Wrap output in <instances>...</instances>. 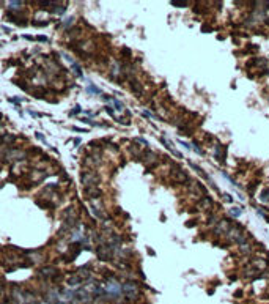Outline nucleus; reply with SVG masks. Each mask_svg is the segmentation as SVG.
<instances>
[{
  "label": "nucleus",
  "instance_id": "obj_11",
  "mask_svg": "<svg viewBox=\"0 0 269 304\" xmlns=\"http://www.w3.org/2000/svg\"><path fill=\"white\" fill-rule=\"evenodd\" d=\"M85 191H87V196L91 197V198H98V197H101V191L96 189L95 186H90V188H87Z\"/></svg>",
  "mask_w": 269,
  "mask_h": 304
},
{
  "label": "nucleus",
  "instance_id": "obj_46",
  "mask_svg": "<svg viewBox=\"0 0 269 304\" xmlns=\"http://www.w3.org/2000/svg\"><path fill=\"white\" fill-rule=\"evenodd\" d=\"M236 279H238V276H235V274H233V276H230V280H236Z\"/></svg>",
  "mask_w": 269,
  "mask_h": 304
},
{
  "label": "nucleus",
  "instance_id": "obj_34",
  "mask_svg": "<svg viewBox=\"0 0 269 304\" xmlns=\"http://www.w3.org/2000/svg\"><path fill=\"white\" fill-rule=\"evenodd\" d=\"M178 142H179V143H181V145H183V147H184V148H186V150H192V147H190V145H189V143H187V142H184V140H181V139H179V140H178Z\"/></svg>",
  "mask_w": 269,
  "mask_h": 304
},
{
  "label": "nucleus",
  "instance_id": "obj_10",
  "mask_svg": "<svg viewBox=\"0 0 269 304\" xmlns=\"http://www.w3.org/2000/svg\"><path fill=\"white\" fill-rule=\"evenodd\" d=\"M129 84H131V88L134 90L135 95H142L143 88H142V85L139 84V80H137V79H131V80H129Z\"/></svg>",
  "mask_w": 269,
  "mask_h": 304
},
{
  "label": "nucleus",
  "instance_id": "obj_29",
  "mask_svg": "<svg viewBox=\"0 0 269 304\" xmlns=\"http://www.w3.org/2000/svg\"><path fill=\"white\" fill-rule=\"evenodd\" d=\"M194 13H197V14H205V13H206V8H203V6H200V5H195V6H194Z\"/></svg>",
  "mask_w": 269,
  "mask_h": 304
},
{
  "label": "nucleus",
  "instance_id": "obj_25",
  "mask_svg": "<svg viewBox=\"0 0 269 304\" xmlns=\"http://www.w3.org/2000/svg\"><path fill=\"white\" fill-rule=\"evenodd\" d=\"M220 197H222V200H224V202H227V203H233V197L230 196L228 192H222V194H220Z\"/></svg>",
  "mask_w": 269,
  "mask_h": 304
},
{
  "label": "nucleus",
  "instance_id": "obj_21",
  "mask_svg": "<svg viewBox=\"0 0 269 304\" xmlns=\"http://www.w3.org/2000/svg\"><path fill=\"white\" fill-rule=\"evenodd\" d=\"M68 284H69L71 287H74V285H80V284H82V277H80V276L71 277V279H68Z\"/></svg>",
  "mask_w": 269,
  "mask_h": 304
},
{
  "label": "nucleus",
  "instance_id": "obj_20",
  "mask_svg": "<svg viewBox=\"0 0 269 304\" xmlns=\"http://www.w3.org/2000/svg\"><path fill=\"white\" fill-rule=\"evenodd\" d=\"M189 2H186V0H183V2H178V0H170V5L176 6V8H186Z\"/></svg>",
  "mask_w": 269,
  "mask_h": 304
},
{
  "label": "nucleus",
  "instance_id": "obj_16",
  "mask_svg": "<svg viewBox=\"0 0 269 304\" xmlns=\"http://www.w3.org/2000/svg\"><path fill=\"white\" fill-rule=\"evenodd\" d=\"M217 222H219V217H217L214 213H209L208 217H206V224H208V225H216Z\"/></svg>",
  "mask_w": 269,
  "mask_h": 304
},
{
  "label": "nucleus",
  "instance_id": "obj_14",
  "mask_svg": "<svg viewBox=\"0 0 269 304\" xmlns=\"http://www.w3.org/2000/svg\"><path fill=\"white\" fill-rule=\"evenodd\" d=\"M190 147H192V150L195 151L197 154H200V156H205V151H203V148L200 147V142L194 140V142H192V145H190Z\"/></svg>",
  "mask_w": 269,
  "mask_h": 304
},
{
  "label": "nucleus",
  "instance_id": "obj_37",
  "mask_svg": "<svg viewBox=\"0 0 269 304\" xmlns=\"http://www.w3.org/2000/svg\"><path fill=\"white\" fill-rule=\"evenodd\" d=\"M233 296H235V298H243V290H241V288H239V290H236L235 293H233Z\"/></svg>",
  "mask_w": 269,
  "mask_h": 304
},
{
  "label": "nucleus",
  "instance_id": "obj_13",
  "mask_svg": "<svg viewBox=\"0 0 269 304\" xmlns=\"http://www.w3.org/2000/svg\"><path fill=\"white\" fill-rule=\"evenodd\" d=\"M87 93H90V95H101V93H102V92H101L99 88L96 87V85L93 84V82H88V87H87Z\"/></svg>",
  "mask_w": 269,
  "mask_h": 304
},
{
  "label": "nucleus",
  "instance_id": "obj_7",
  "mask_svg": "<svg viewBox=\"0 0 269 304\" xmlns=\"http://www.w3.org/2000/svg\"><path fill=\"white\" fill-rule=\"evenodd\" d=\"M38 274L41 276V277H55V276L58 274V270L57 268H43V270L38 271Z\"/></svg>",
  "mask_w": 269,
  "mask_h": 304
},
{
  "label": "nucleus",
  "instance_id": "obj_32",
  "mask_svg": "<svg viewBox=\"0 0 269 304\" xmlns=\"http://www.w3.org/2000/svg\"><path fill=\"white\" fill-rule=\"evenodd\" d=\"M205 140H206V142H208V143H206V145H214V143H213L214 137H213L211 134H208V132H206V134H205Z\"/></svg>",
  "mask_w": 269,
  "mask_h": 304
},
{
  "label": "nucleus",
  "instance_id": "obj_5",
  "mask_svg": "<svg viewBox=\"0 0 269 304\" xmlns=\"http://www.w3.org/2000/svg\"><path fill=\"white\" fill-rule=\"evenodd\" d=\"M82 181H84V184H87V183H88V188H90V186H96V184H98L99 178L96 177V175H93V173L84 172V173H82Z\"/></svg>",
  "mask_w": 269,
  "mask_h": 304
},
{
  "label": "nucleus",
  "instance_id": "obj_8",
  "mask_svg": "<svg viewBox=\"0 0 269 304\" xmlns=\"http://www.w3.org/2000/svg\"><path fill=\"white\" fill-rule=\"evenodd\" d=\"M187 162H189V166H190V167H192V169H194V170H195V172H197L198 175H200V177H201V178H205V180H208V178H209V175H208V173H206V172H205V170H203V169H201V167H200V166H198V164H195V162H194V161H187Z\"/></svg>",
  "mask_w": 269,
  "mask_h": 304
},
{
  "label": "nucleus",
  "instance_id": "obj_18",
  "mask_svg": "<svg viewBox=\"0 0 269 304\" xmlns=\"http://www.w3.org/2000/svg\"><path fill=\"white\" fill-rule=\"evenodd\" d=\"M260 200L264 202V203H269V188H264L260 194Z\"/></svg>",
  "mask_w": 269,
  "mask_h": 304
},
{
  "label": "nucleus",
  "instance_id": "obj_23",
  "mask_svg": "<svg viewBox=\"0 0 269 304\" xmlns=\"http://www.w3.org/2000/svg\"><path fill=\"white\" fill-rule=\"evenodd\" d=\"M239 249H241V252H243V254H247V255H249V254H250V252H252V247H250V244H249V243H244V244H241V246H239Z\"/></svg>",
  "mask_w": 269,
  "mask_h": 304
},
{
  "label": "nucleus",
  "instance_id": "obj_2",
  "mask_svg": "<svg viewBox=\"0 0 269 304\" xmlns=\"http://www.w3.org/2000/svg\"><path fill=\"white\" fill-rule=\"evenodd\" d=\"M227 154H228V143H216L214 145V159L219 164L224 166L227 162Z\"/></svg>",
  "mask_w": 269,
  "mask_h": 304
},
{
  "label": "nucleus",
  "instance_id": "obj_27",
  "mask_svg": "<svg viewBox=\"0 0 269 304\" xmlns=\"http://www.w3.org/2000/svg\"><path fill=\"white\" fill-rule=\"evenodd\" d=\"M142 115L143 117H146V118H154V120H162V118H159V117H156L154 114H151L150 110H143L142 112Z\"/></svg>",
  "mask_w": 269,
  "mask_h": 304
},
{
  "label": "nucleus",
  "instance_id": "obj_39",
  "mask_svg": "<svg viewBox=\"0 0 269 304\" xmlns=\"http://www.w3.org/2000/svg\"><path fill=\"white\" fill-rule=\"evenodd\" d=\"M80 110H82V109H80L79 106H77V107H74V109H72V110H71V112H69V115H74V114H79V112H80Z\"/></svg>",
  "mask_w": 269,
  "mask_h": 304
},
{
  "label": "nucleus",
  "instance_id": "obj_26",
  "mask_svg": "<svg viewBox=\"0 0 269 304\" xmlns=\"http://www.w3.org/2000/svg\"><path fill=\"white\" fill-rule=\"evenodd\" d=\"M72 71L76 73V76H77V77H82V76H84V73H82L80 66L77 65V63H72Z\"/></svg>",
  "mask_w": 269,
  "mask_h": 304
},
{
  "label": "nucleus",
  "instance_id": "obj_24",
  "mask_svg": "<svg viewBox=\"0 0 269 304\" xmlns=\"http://www.w3.org/2000/svg\"><path fill=\"white\" fill-rule=\"evenodd\" d=\"M8 5H10V8H11V10H19V8H21V6H22V5H24V2H19V0H14V2H10Z\"/></svg>",
  "mask_w": 269,
  "mask_h": 304
},
{
  "label": "nucleus",
  "instance_id": "obj_35",
  "mask_svg": "<svg viewBox=\"0 0 269 304\" xmlns=\"http://www.w3.org/2000/svg\"><path fill=\"white\" fill-rule=\"evenodd\" d=\"M80 120H82V122H84V123H87V124H91V126H96V124H98V123L91 122V120H90V118H80Z\"/></svg>",
  "mask_w": 269,
  "mask_h": 304
},
{
  "label": "nucleus",
  "instance_id": "obj_6",
  "mask_svg": "<svg viewBox=\"0 0 269 304\" xmlns=\"http://www.w3.org/2000/svg\"><path fill=\"white\" fill-rule=\"evenodd\" d=\"M198 205L201 206V208H206V210H213L214 208V200L209 196H201L200 197V202H198Z\"/></svg>",
  "mask_w": 269,
  "mask_h": 304
},
{
  "label": "nucleus",
  "instance_id": "obj_30",
  "mask_svg": "<svg viewBox=\"0 0 269 304\" xmlns=\"http://www.w3.org/2000/svg\"><path fill=\"white\" fill-rule=\"evenodd\" d=\"M197 224H198V221H197V219H189V221L186 222L184 225H186V227H187V229H192V227H195Z\"/></svg>",
  "mask_w": 269,
  "mask_h": 304
},
{
  "label": "nucleus",
  "instance_id": "obj_36",
  "mask_svg": "<svg viewBox=\"0 0 269 304\" xmlns=\"http://www.w3.org/2000/svg\"><path fill=\"white\" fill-rule=\"evenodd\" d=\"M135 140H137V142H140V143H143L145 147H148V140H146V139H143V137H137Z\"/></svg>",
  "mask_w": 269,
  "mask_h": 304
},
{
  "label": "nucleus",
  "instance_id": "obj_38",
  "mask_svg": "<svg viewBox=\"0 0 269 304\" xmlns=\"http://www.w3.org/2000/svg\"><path fill=\"white\" fill-rule=\"evenodd\" d=\"M106 112H107V114L110 115V117H114V118H115V112H114V109H110V107L107 106V107H106Z\"/></svg>",
  "mask_w": 269,
  "mask_h": 304
},
{
  "label": "nucleus",
  "instance_id": "obj_33",
  "mask_svg": "<svg viewBox=\"0 0 269 304\" xmlns=\"http://www.w3.org/2000/svg\"><path fill=\"white\" fill-rule=\"evenodd\" d=\"M258 49H260V48H258L256 44H247V46H245V52H247V50H255V52H256Z\"/></svg>",
  "mask_w": 269,
  "mask_h": 304
},
{
  "label": "nucleus",
  "instance_id": "obj_12",
  "mask_svg": "<svg viewBox=\"0 0 269 304\" xmlns=\"http://www.w3.org/2000/svg\"><path fill=\"white\" fill-rule=\"evenodd\" d=\"M142 156H143V158H142V161H143V162H146V164H148L150 161H154V159H156V154L153 153V151H150V150L143 151V153H142Z\"/></svg>",
  "mask_w": 269,
  "mask_h": 304
},
{
  "label": "nucleus",
  "instance_id": "obj_44",
  "mask_svg": "<svg viewBox=\"0 0 269 304\" xmlns=\"http://www.w3.org/2000/svg\"><path fill=\"white\" fill-rule=\"evenodd\" d=\"M36 137L40 139V140H43V142H44V136H43V134H40V132H36Z\"/></svg>",
  "mask_w": 269,
  "mask_h": 304
},
{
  "label": "nucleus",
  "instance_id": "obj_45",
  "mask_svg": "<svg viewBox=\"0 0 269 304\" xmlns=\"http://www.w3.org/2000/svg\"><path fill=\"white\" fill-rule=\"evenodd\" d=\"M238 197H239V200H245V197H244L241 192H238Z\"/></svg>",
  "mask_w": 269,
  "mask_h": 304
},
{
  "label": "nucleus",
  "instance_id": "obj_4",
  "mask_svg": "<svg viewBox=\"0 0 269 304\" xmlns=\"http://www.w3.org/2000/svg\"><path fill=\"white\" fill-rule=\"evenodd\" d=\"M121 290H123V293L128 299H137L139 298V287H137V284L132 282V280L124 282L121 285Z\"/></svg>",
  "mask_w": 269,
  "mask_h": 304
},
{
  "label": "nucleus",
  "instance_id": "obj_43",
  "mask_svg": "<svg viewBox=\"0 0 269 304\" xmlns=\"http://www.w3.org/2000/svg\"><path fill=\"white\" fill-rule=\"evenodd\" d=\"M72 21H74V17H72V16H71V17H68V19H66V21H65V25H69V24H71Z\"/></svg>",
  "mask_w": 269,
  "mask_h": 304
},
{
  "label": "nucleus",
  "instance_id": "obj_17",
  "mask_svg": "<svg viewBox=\"0 0 269 304\" xmlns=\"http://www.w3.org/2000/svg\"><path fill=\"white\" fill-rule=\"evenodd\" d=\"M243 211H244V208H238V206H231V208H230V214H231L233 217H239L241 214H243Z\"/></svg>",
  "mask_w": 269,
  "mask_h": 304
},
{
  "label": "nucleus",
  "instance_id": "obj_9",
  "mask_svg": "<svg viewBox=\"0 0 269 304\" xmlns=\"http://www.w3.org/2000/svg\"><path fill=\"white\" fill-rule=\"evenodd\" d=\"M192 132H194V128L184 123V124H181V126H179L178 134H179V136H192Z\"/></svg>",
  "mask_w": 269,
  "mask_h": 304
},
{
  "label": "nucleus",
  "instance_id": "obj_28",
  "mask_svg": "<svg viewBox=\"0 0 269 304\" xmlns=\"http://www.w3.org/2000/svg\"><path fill=\"white\" fill-rule=\"evenodd\" d=\"M201 32H203V33H211V32H214V30H213L211 24H203V25H201Z\"/></svg>",
  "mask_w": 269,
  "mask_h": 304
},
{
  "label": "nucleus",
  "instance_id": "obj_1",
  "mask_svg": "<svg viewBox=\"0 0 269 304\" xmlns=\"http://www.w3.org/2000/svg\"><path fill=\"white\" fill-rule=\"evenodd\" d=\"M104 290H106L107 298H112V299L120 298V296H121V293H123L121 285H120L116 280H114V279L107 280V284H106V287H104Z\"/></svg>",
  "mask_w": 269,
  "mask_h": 304
},
{
  "label": "nucleus",
  "instance_id": "obj_19",
  "mask_svg": "<svg viewBox=\"0 0 269 304\" xmlns=\"http://www.w3.org/2000/svg\"><path fill=\"white\" fill-rule=\"evenodd\" d=\"M252 66H258V57H252L250 60L245 63V71H249V69H252Z\"/></svg>",
  "mask_w": 269,
  "mask_h": 304
},
{
  "label": "nucleus",
  "instance_id": "obj_22",
  "mask_svg": "<svg viewBox=\"0 0 269 304\" xmlns=\"http://www.w3.org/2000/svg\"><path fill=\"white\" fill-rule=\"evenodd\" d=\"M112 104H114V106H115V109H116V110H123V109H124V104H123V103H121V101H120V99L114 98V96H112Z\"/></svg>",
  "mask_w": 269,
  "mask_h": 304
},
{
  "label": "nucleus",
  "instance_id": "obj_42",
  "mask_svg": "<svg viewBox=\"0 0 269 304\" xmlns=\"http://www.w3.org/2000/svg\"><path fill=\"white\" fill-rule=\"evenodd\" d=\"M63 58H65V60H68V61H69V63H74V60H72V57H69V55H68V54H63Z\"/></svg>",
  "mask_w": 269,
  "mask_h": 304
},
{
  "label": "nucleus",
  "instance_id": "obj_15",
  "mask_svg": "<svg viewBox=\"0 0 269 304\" xmlns=\"http://www.w3.org/2000/svg\"><path fill=\"white\" fill-rule=\"evenodd\" d=\"M258 184H260V181H258V180H253L252 183H249V184L245 186V188H247V191H249V194H250V196H253V194H255V189L258 188Z\"/></svg>",
  "mask_w": 269,
  "mask_h": 304
},
{
  "label": "nucleus",
  "instance_id": "obj_40",
  "mask_svg": "<svg viewBox=\"0 0 269 304\" xmlns=\"http://www.w3.org/2000/svg\"><path fill=\"white\" fill-rule=\"evenodd\" d=\"M72 131H76V132H80V134H82V132H88L87 129H84V128H76V126L72 128Z\"/></svg>",
  "mask_w": 269,
  "mask_h": 304
},
{
  "label": "nucleus",
  "instance_id": "obj_47",
  "mask_svg": "<svg viewBox=\"0 0 269 304\" xmlns=\"http://www.w3.org/2000/svg\"><path fill=\"white\" fill-rule=\"evenodd\" d=\"M264 221H266V222H268V224H269V216H268V217H266V219H264Z\"/></svg>",
  "mask_w": 269,
  "mask_h": 304
},
{
  "label": "nucleus",
  "instance_id": "obj_41",
  "mask_svg": "<svg viewBox=\"0 0 269 304\" xmlns=\"http://www.w3.org/2000/svg\"><path fill=\"white\" fill-rule=\"evenodd\" d=\"M35 40L36 41H49L47 36H35Z\"/></svg>",
  "mask_w": 269,
  "mask_h": 304
},
{
  "label": "nucleus",
  "instance_id": "obj_31",
  "mask_svg": "<svg viewBox=\"0 0 269 304\" xmlns=\"http://www.w3.org/2000/svg\"><path fill=\"white\" fill-rule=\"evenodd\" d=\"M222 177H225V178H227V180H228L230 183H231V184H233V186H239V184H238V183H236L235 180H233V178H231V177H230V175H228V173H225V172H222Z\"/></svg>",
  "mask_w": 269,
  "mask_h": 304
},
{
  "label": "nucleus",
  "instance_id": "obj_3",
  "mask_svg": "<svg viewBox=\"0 0 269 304\" xmlns=\"http://www.w3.org/2000/svg\"><path fill=\"white\" fill-rule=\"evenodd\" d=\"M173 167V169H171V177L175 178V180H176L178 183H181V184H186V186H190L192 184V180H190L189 178V175L184 172V170L181 169V167L179 166H171Z\"/></svg>",
  "mask_w": 269,
  "mask_h": 304
}]
</instances>
